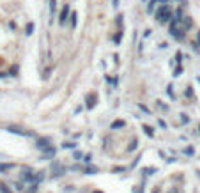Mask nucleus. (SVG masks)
I'll list each match as a JSON object with an SVG mask.
<instances>
[{"label": "nucleus", "mask_w": 200, "mask_h": 193, "mask_svg": "<svg viewBox=\"0 0 200 193\" xmlns=\"http://www.w3.org/2000/svg\"><path fill=\"white\" fill-rule=\"evenodd\" d=\"M156 18H158L161 23H167V21L172 18V7L170 5H161V7H158V11H156Z\"/></svg>", "instance_id": "obj_1"}, {"label": "nucleus", "mask_w": 200, "mask_h": 193, "mask_svg": "<svg viewBox=\"0 0 200 193\" xmlns=\"http://www.w3.org/2000/svg\"><path fill=\"white\" fill-rule=\"evenodd\" d=\"M20 179H21V181H25V183L37 184V183H36V174H34V170H32L30 167H23V168H21Z\"/></svg>", "instance_id": "obj_2"}, {"label": "nucleus", "mask_w": 200, "mask_h": 193, "mask_svg": "<svg viewBox=\"0 0 200 193\" xmlns=\"http://www.w3.org/2000/svg\"><path fill=\"white\" fill-rule=\"evenodd\" d=\"M52 172H53V175H55V177H59V175H64L66 168L62 167V163L53 161V163H52Z\"/></svg>", "instance_id": "obj_3"}, {"label": "nucleus", "mask_w": 200, "mask_h": 193, "mask_svg": "<svg viewBox=\"0 0 200 193\" xmlns=\"http://www.w3.org/2000/svg\"><path fill=\"white\" fill-rule=\"evenodd\" d=\"M36 147L41 149V151H44V149L52 147V140H50V138H39V140L36 142Z\"/></svg>", "instance_id": "obj_4"}, {"label": "nucleus", "mask_w": 200, "mask_h": 193, "mask_svg": "<svg viewBox=\"0 0 200 193\" xmlns=\"http://www.w3.org/2000/svg\"><path fill=\"white\" fill-rule=\"evenodd\" d=\"M7 131H9V133H14V135H20V136H30V135H34L32 131H23L21 128H16V126H11Z\"/></svg>", "instance_id": "obj_5"}, {"label": "nucleus", "mask_w": 200, "mask_h": 193, "mask_svg": "<svg viewBox=\"0 0 200 193\" xmlns=\"http://www.w3.org/2000/svg\"><path fill=\"white\" fill-rule=\"evenodd\" d=\"M55 147H48V149H44L42 151V156H41V160H52V158H55Z\"/></svg>", "instance_id": "obj_6"}, {"label": "nucleus", "mask_w": 200, "mask_h": 193, "mask_svg": "<svg viewBox=\"0 0 200 193\" xmlns=\"http://www.w3.org/2000/svg\"><path fill=\"white\" fill-rule=\"evenodd\" d=\"M96 101H97V96L96 94H89L87 96V108H94Z\"/></svg>", "instance_id": "obj_7"}, {"label": "nucleus", "mask_w": 200, "mask_h": 193, "mask_svg": "<svg viewBox=\"0 0 200 193\" xmlns=\"http://www.w3.org/2000/svg\"><path fill=\"white\" fill-rule=\"evenodd\" d=\"M67 16H69V5H64V9H62V12H60V18H59V21L60 23H66V20H67Z\"/></svg>", "instance_id": "obj_8"}, {"label": "nucleus", "mask_w": 200, "mask_h": 193, "mask_svg": "<svg viewBox=\"0 0 200 193\" xmlns=\"http://www.w3.org/2000/svg\"><path fill=\"white\" fill-rule=\"evenodd\" d=\"M14 167H16L14 163H0V172H9Z\"/></svg>", "instance_id": "obj_9"}, {"label": "nucleus", "mask_w": 200, "mask_h": 193, "mask_svg": "<svg viewBox=\"0 0 200 193\" xmlns=\"http://www.w3.org/2000/svg\"><path fill=\"white\" fill-rule=\"evenodd\" d=\"M124 126H126V122L124 121H115V122H112L110 128H112V129H120V128H124Z\"/></svg>", "instance_id": "obj_10"}, {"label": "nucleus", "mask_w": 200, "mask_h": 193, "mask_svg": "<svg viewBox=\"0 0 200 193\" xmlns=\"http://www.w3.org/2000/svg\"><path fill=\"white\" fill-rule=\"evenodd\" d=\"M83 172L89 174V175H94V174H97V168H96V167H85Z\"/></svg>", "instance_id": "obj_11"}, {"label": "nucleus", "mask_w": 200, "mask_h": 193, "mask_svg": "<svg viewBox=\"0 0 200 193\" xmlns=\"http://www.w3.org/2000/svg\"><path fill=\"white\" fill-rule=\"evenodd\" d=\"M144 131H145V135H147V136H151V138L154 136V131H152V128H151V126H147V124H144Z\"/></svg>", "instance_id": "obj_12"}, {"label": "nucleus", "mask_w": 200, "mask_h": 193, "mask_svg": "<svg viewBox=\"0 0 200 193\" xmlns=\"http://www.w3.org/2000/svg\"><path fill=\"white\" fill-rule=\"evenodd\" d=\"M137 138H133V140H131V143H129V145H127V151H129V153H133V151H135V149H137Z\"/></svg>", "instance_id": "obj_13"}, {"label": "nucleus", "mask_w": 200, "mask_h": 193, "mask_svg": "<svg viewBox=\"0 0 200 193\" xmlns=\"http://www.w3.org/2000/svg\"><path fill=\"white\" fill-rule=\"evenodd\" d=\"M69 18H71V27H73V29H76V21H78L76 18H78V14H76V12L73 11V14H71Z\"/></svg>", "instance_id": "obj_14"}, {"label": "nucleus", "mask_w": 200, "mask_h": 193, "mask_svg": "<svg viewBox=\"0 0 200 193\" xmlns=\"http://www.w3.org/2000/svg\"><path fill=\"white\" fill-rule=\"evenodd\" d=\"M182 21V25H184V29H190L191 25H193V21L190 20V18H184V20H181Z\"/></svg>", "instance_id": "obj_15"}, {"label": "nucleus", "mask_w": 200, "mask_h": 193, "mask_svg": "<svg viewBox=\"0 0 200 193\" xmlns=\"http://www.w3.org/2000/svg\"><path fill=\"white\" fill-rule=\"evenodd\" d=\"M156 172V168H152V167H147V168H144L142 170V174H145V175H151V174Z\"/></svg>", "instance_id": "obj_16"}, {"label": "nucleus", "mask_w": 200, "mask_h": 193, "mask_svg": "<svg viewBox=\"0 0 200 193\" xmlns=\"http://www.w3.org/2000/svg\"><path fill=\"white\" fill-rule=\"evenodd\" d=\"M44 179V172H37L36 174V183H39V181H42Z\"/></svg>", "instance_id": "obj_17"}, {"label": "nucleus", "mask_w": 200, "mask_h": 193, "mask_svg": "<svg viewBox=\"0 0 200 193\" xmlns=\"http://www.w3.org/2000/svg\"><path fill=\"white\" fill-rule=\"evenodd\" d=\"M0 193H12V191H11L5 184H0Z\"/></svg>", "instance_id": "obj_18"}, {"label": "nucleus", "mask_w": 200, "mask_h": 193, "mask_svg": "<svg viewBox=\"0 0 200 193\" xmlns=\"http://www.w3.org/2000/svg\"><path fill=\"white\" fill-rule=\"evenodd\" d=\"M62 147H64V149H74V147H76V143H71V142H66V143H64V145H62Z\"/></svg>", "instance_id": "obj_19"}, {"label": "nucleus", "mask_w": 200, "mask_h": 193, "mask_svg": "<svg viewBox=\"0 0 200 193\" xmlns=\"http://www.w3.org/2000/svg\"><path fill=\"white\" fill-rule=\"evenodd\" d=\"M124 170H126L124 167H114V168H112V172H124Z\"/></svg>", "instance_id": "obj_20"}, {"label": "nucleus", "mask_w": 200, "mask_h": 193, "mask_svg": "<svg viewBox=\"0 0 200 193\" xmlns=\"http://www.w3.org/2000/svg\"><path fill=\"white\" fill-rule=\"evenodd\" d=\"M36 191H37V184H32L30 190H29V191H25V193H36Z\"/></svg>", "instance_id": "obj_21"}, {"label": "nucleus", "mask_w": 200, "mask_h": 193, "mask_svg": "<svg viewBox=\"0 0 200 193\" xmlns=\"http://www.w3.org/2000/svg\"><path fill=\"white\" fill-rule=\"evenodd\" d=\"M90 160H92V154H85L83 161H85V163H90Z\"/></svg>", "instance_id": "obj_22"}, {"label": "nucleus", "mask_w": 200, "mask_h": 193, "mask_svg": "<svg viewBox=\"0 0 200 193\" xmlns=\"http://www.w3.org/2000/svg\"><path fill=\"white\" fill-rule=\"evenodd\" d=\"M32 30H34V25H32V23L30 25H27V34H29V36L32 34Z\"/></svg>", "instance_id": "obj_23"}, {"label": "nucleus", "mask_w": 200, "mask_h": 193, "mask_svg": "<svg viewBox=\"0 0 200 193\" xmlns=\"http://www.w3.org/2000/svg\"><path fill=\"white\" fill-rule=\"evenodd\" d=\"M120 39H122V32H119V34H117V37H115V43H117V44L120 43Z\"/></svg>", "instance_id": "obj_24"}, {"label": "nucleus", "mask_w": 200, "mask_h": 193, "mask_svg": "<svg viewBox=\"0 0 200 193\" xmlns=\"http://www.w3.org/2000/svg\"><path fill=\"white\" fill-rule=\"evenodd\" d=\"M158 0H151V4H149V11H152L154 9V4H156Z\"/></svg>", "instance_id": "obj_25"}, {"label": "nucleus", "mask_w": 200, "mask_h": 193, "mask_svg": "<svg viewBox=\"0 0 200 193\" xmlns=\"http://www.w3.org/2000/svg\"><path fill=\"white\" fill-rule=\"evenodd\" d=\"M181 73H182V67H177V69H175V73H174V76H179Z\"/></svg>", "instance_id": "obj_26"}, {"label": "nucleus", "mask_w": 200, "mask_h": 193, "mask_svg": "<svg viewBox=\"0 0 200 193\" xmlns=\"http://www.w3.org/2000/svg\"><path fill=\"white\" fill-rule=\"evenodd\" d=\"M167 92H168V96H172V98H174V91H172V85H168V89H167Z\"/></svg>", "instance_id": "obj_27"}, {"label": "nucleus", "mask_w": 200, "mask_h": 193, "mask_svg": "<svg viewBox=\"0 0 200 193\" xmlns=\"http://www.w3.org/2000/svg\"><path fill=\"white\" fill-rule=\"evenodd\" d=\"M181 117H182V122H190V117H188V115H184V113H182Z\"/></svg>", "instance_id": "obj_28"}, {"label": "nucleus", "mask_w": 200, "mask_h": 193, "mask_svg": "<svg viewBox=\"0 0 200 193\" xmlns=\"http://www.w3.org/2000/svg\"><path fill=\"white\" fill-rule=\"evenodd\" d=\"M140 108H142V110H144L145 113H149V108H147V106H144V105H140Z\"/></svg>", "instance_id": "obj_29"}, {"label": "nucleus", "mask_w": 200, "mask_h": 193, "mask_svg": "<svg viewBox=\"0 0 200 193\" xmlns=\"http://www.w3.org/2000/svg\"><path fill=\"white\" fill-rule=\"evenodd\" d=\"M112 2H114V7H117V5H119V0H112Z\"/></svg>", "instance_id": "obj_30"}, {"label": "nucleus", "mask_w": 200, "mask_h": 193, "mask_svg": "<svg viewBox=\"0 0 200 193\" xmlns=\"http://www.w3.org/2000/svg\"><path fill=\"white\" fill-rule=\"evenodd\" d=\"M197 39H198V43H200V32H198V34H197Z\"/></svg>", "instance_id": "obj_31"}, {"label": "nucleus", "mask_w": 200, "mask_h": 193, "mask_svg": "<svg viewBox=\"0 0 200 193\" xmlns=\"http://www.w3.org/2000/svg\"><path fill=\"white\" fill-rule=\"evenodd\" d=\"M94 193H103V191H94Z\"/></svg>", "instance_id": "obj_32"}, {"label": "nucleus", "mask_w": 200, "mask_h": 193, "mask_svg": "<svg viewBox=\"0 0 200 193\" xmlns=\"http://www.w3.org/2000/svg\"><path fill=\"white\" fill-rule=\"evenodd\" d=\"M154 193H158V190H154Z\"/></svg>", "instance_id": "obj_33"}, {"label": "nucleus", "mask_w": 200, "mask_h": 193, "mask_svg": "<svg viewBox=\"0 0 200 193\" xmlns=\"http://www.w3.org/2000/svg\"><path fill=\"white\" fill-rule=\"evenodd\" d=\"M168 193H172V191H168ZM174 193H177V191H174Z\"/></svg>", "instance_id": "obj_34"}]
</instances>
